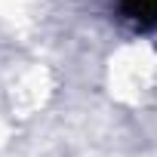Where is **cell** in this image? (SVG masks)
<instances>
[{
	"instance_id": "1",
	"label": "cell",
	"mask_w": 157,
	"mask_h": 157,
	"mask_svg": "<svg viewBox=\"0 0 157 157\" xmlns=\"http://www.w3.org/2000/svg\"><path fill=\"white\" fill-rule=\"evenodd\" d=\"M120 13L139 31H148L157 25V0H120Z\"/></svg>"
}]
</instances>
